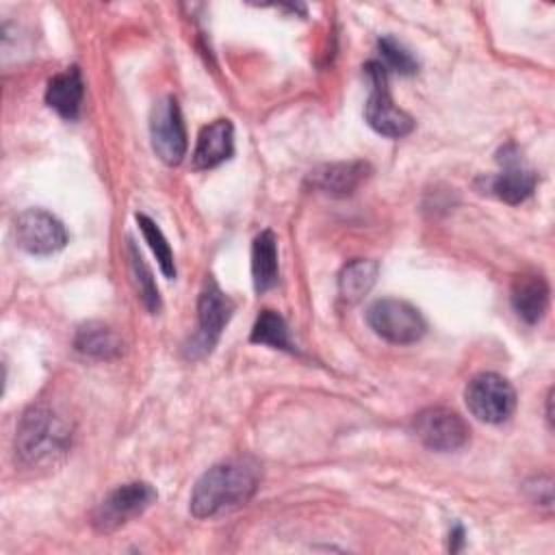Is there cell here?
Returning <instances> with one entry per match:
<instances>
[{
  "label": "cell",
  "mask_w": 555,
  "mask_h": 555,
  "mask_svg": "<svg viewBox=\"0 0 555 555\" xmlns=\"http://www.w3.org/2000/svg\"><path fill=\"white\" fill-rule=\"evenodd\" d=\"M260 481V468L251 457H230L210 466L191 492L189 509L195 518H212L247 503Z\"/></svg>",
  "instance_id": "6da1fadb"
},
{
  "label": "cell",
  "mask_w": 555,
  "mask_h": 555,
  "mask_svg": "<svg viewBox=\"0 0 555 555\" xmlns=\"http://www.w3.org/2000/svg\"><path fill=\"white\" fill-rule=\"evenodd\" d=\"M69 447V427L46 405H33L22 414L15 434V453L24 464L37 466L63 455Z\"/></svg>",
  "instance_id": "7a4b0ae2"
},
{
  "label": "cell",
  "mask_w": 555,
  "mask_h": 555,
  "mask_svg": "<svg viewBox=\"0 0 555 555\" xmlns=\"http://www.w3.org/2000/svg\"><path fill=\"white\" fill-rule=\"evenodd\" d=\"M364 74L371 82V93L364 106L366 124L375 132L390 139L410 134L414 128V119L392 102L388 91V69L379 61H369L364 65Z\"/></svg>",
  "instance_id": "3957f363"
},
{
  "label": "cell",
  "mask_w": 555,
  "mask_h": 555,
  "mask_svg": "<svg viewBox=\"0 0 555 555\" xmlns=\"http://www.w3.org/2000/svg\"><path fill=\"white\" fill-rule=\"evenodd\" d=\"M234 312V301L219 288V284L208 278L197 299V332L184 345V353L193 360L204 358L217 345L223 327Z\"/></svg>",
  "instance_id": "277c9868"
},
{
  "label": "cell",
  "mask_w": 555,
  "mask_h": 555,
  "mask_svg": "<svg viewBox=\"0 0 555 555\" xmlns=\"http://www.w3.org/2000/svg\"><path fill=\"white\" fill-rule=\"evenodd\" d=\"M366 321L377 336L395 345L416 343L427 330L423 314L412 304L392 297L373 301L366 310Z\"/></svg>",
  "instance_id": "5b68a950"
},
{
  "label": "cell",
  "mask_w": 555,
  "mask_h": 555,
  "mask_svg": "<svg viewBox=\"0 0 555 555\" xmlns=\"http://www.w3.org/2000/svg\"><path fill=\"white\" fill-rule=\"evenodd\" d=\"M464 399L470 414L490 425L507 421L516 408V392L512 384L499 373L475 375L466 384Z\"/></svg>",
  "instance_id": "8992f818"
},
{
  "label": "cell",
  "mask_w": 555,
  "mask_h": 555,
  "mask_svg": "<svg viewBox=\"0 0 555 555\" xmlns=\"http://www.w3.org/2000/svg\"><path fill=\"white\" fill-rule=\"evenodd\" d=\"M156 501V490L145 481H132L111 490L91 514V525L98 531H115L132 518L141 516Z\"/></svg>",
  "instance_id": "52a82bcc"
},
{
  "label": "cell",
  "mask_w": 555,
  "mask_h": 555,
  "mask_svg": "<svg viewBox=\"0 0 555 555\" xmlns=\"http://www.w3.org/2000/svg\"><path fill=\"white\" fill-rule=\"evenodd\" d=\"M412 429L427 449L440 453L462 449L470 436L466 421L457 412L440 405L421 410L412 421Z\"/></svg>",
  "instance_id": "ba28073f"
},
{
  "label": "cell",
  "mask_w": 555,
  "mask_h": 555,
  "mask_svg": "<svg viewBox=\"0 0 555 555\" xmlns=\"http://www.w3.org/2000/svg\"><path fill=\"white\" fill-rule=\"evenodd\" d=\"M150 137L156 156L165 165H178L186 154V130L178 100L167 95L152 108Z\"/></svg>",
  "instance_id": "9c48e42d"
},
{
  "label": "cell",
  "mask_w": 555,
  "mask_h": 555,
  "mask_svg": "<svg viewBox=\"0 0 555 555\" xmlns=\"http://www.w3.org/2000/svg\"><path fill=\"white\" fill-rule=\"evenodd\" d=\"M15 241L28 254L48 256L65 247L67 230L52 212L28 208L15 219Z\"/></svg>",
  "instance_id": "30bf717a"
},
{
  "label": "cell",
  "mask_w": 555,
  "mask_h": 555,
  "mask_svg": "<svg viewBox=\"0 0 555 555\" xmlns=\"http://www.w3.org/2000/svg\"><path fill=\"white\" fill-rule=\"evenodd\" d=\"M499 163L501 171L488 180V191L507 204L525 202L535 189L538 173L520 160L514 145L499 152Z\"/></svg>",
  "instance_id": "8fae6325"
},
{
  "label": "cell",
  "mask_w": 555,
  "mask_h": 555,
  "mask_svg": "<svg viewBox=\"0 0 555 555\" xmlns=\"http://www.w3.org/2000/svg\"><path fill=\"white\" fill-rule=\"evenodd\" d=\"M234 152V126L230 119H215L199 130L195 150H193V167L210 169L228 160Z\"/></svg>",
  "instance_id": "7c38bea8"
},
{
  "label": "cell",
  "mask_w": 555,
  "mask_h": 555,
  "mask_svg": "<svg viewBox=\"0 0 555 555\" xmlns=\"http://www.w3.org/2000/svg\"><path fill=\"white\" fill-rule=\"evenodd\" d=\"M509 299L516 314L525 323L533 325L548 308V284L540 273H520L512 284Z\"/></svg>",
  "instance_id": "4fadbf2b"
},
{
  "label": "cell",
  "mask_w": 555,
  "mask_h": 555,
  "mask_svg": "<svg viewBox=\"0 0 555 555\" xmlns=\"http://www.w3.org/2000/svg\"><path fill=\"white\" fill-rule=\"evenodd\" d=\"M369 171L371 167L362 160L332 163L314 169L310 182L330 195H349L369 178Z\"/></svg>",
  "instance_id": "5bb4252c"
},
{
  "label": "cell",
  "mask_w": 555,
  "mask_h": 555,
  "mask_svg": "<svg viewBox=\"0 0 555 555\" xmlns=\"http://www.w3.org/2000/svg\"><path fill=\"white\" fill-rule=\"evenodd\" d=\"M82 76L76 65L67 67L65 72L50 78L46 89V102L50 108H54L65 119H76L82 104Z\"/></svg>",
  "instance_id": "9a60e30c"
},
{
  "label": "cell",
  "mask_w": 555,
  "mask_h": 555,
  "mask_svg": "<svg viewBox=\"0 0 555 555\" xmlns=\"http://www.w3.org/2000/svg\"><path fill=\"white\" fill-rule=\"evenodd\" d=\"M278 241L271 230L260 232L251 245V278L256 293H264L278 284Z\"/></svg>",
  "instance_id": "2e32d148"
},
{
  "label": "cell",
  "mask_w": 555,
  "mask_h": 555,
  "mask_svg": "<svg viewBox=\"0 0 555 555\" xmlns=\"http://www.w3.org/2000/svg\"><path fill=\"white\" fill-rule=\"evenodd\" d=\"M74 347L82 356H89L95 360H113L124 351L121 338L102 323H87L78 327L74 336Z\"/></svg>",
  "instance_id": "e0dca14e"
},
{
  "label": "cell",
  "mask_w": 555,
  "mask_h": 555,
  "mask_svg": "<svg viewBox=\"0 0 555 555\" xmlns=\"http://www.w3.org/2000/svg\"><path fill=\"white\" fill-rule=\"evenodd\" d=\"M379 273L377 260L356 258L347 262L338 273V293L347 304L360 301L375 284Z\"/></svg>",
  "instance_id": "ac0fdd59"
},
{
  "label": "cell",
  "mask_w": 555,
  "mask_h": 555,
  "mask_svg": "<svg viewBox=\"0 0 555 555\" xmlns=\"http://www.w3.org/2000/svg\"><path fill=\"white\" fill-rule=\"evenodd\" d=\"M251 343L258 345H267L273 349H284V351H293V343L288 338V325L284 321V317L275 310H262L251 327Z\"/></svg>",
  "instance_id": "d6986e66"
},
{
  "label": "cell",
  "mask_w": 555,
  "mask_h": 555,
  "mask_svg": "<svg viewBox=\"0 0 555 555\" xmlns=\"http://www.w3.org/2000/svg\"><path fill=\"white\" fill-rule=\"evenodd\" d=\"M128 258H130V271H132V280L137 284L139 297L143 301V306L156 314L160 310V295H158V286L152 278V271L147 269V264L143 262L137 245L132 243V238H128Z\"/></svg>",
  "instance_id": "ffe728a7"
},
{
  "label": "cell",
  "mask_w": 555,
  "mask_h": 555,
  "mask_svg": "<svg viewBox=\"0 0 555 555\" xmlns=\"http://www.w3.org/2000/svg\"><path fill=\"white\" fill-rule=\"evenodd\" d=\"M137 223L150 245V249L154 251L156 260H158V267L163 271L165 278H176V262H173V251L165 238V234L160 232V228L143 212H137Z\"/></svg>",
  "instance_id": "44dd1931"
},
{
  "label": "cell",
  "mask_w": 555,
  "mask_h": 555,
  "mask_svg": "<svg viewBox=\"0 0 555 555\" xmlns=\"http://www.w3.org/2000/svg\"><path fill=\"white\" fill-rule=\"evenodd\" d=\"M377 48H379V54L384 59V67H390L392 72L397 74H414L418 69V61L412 56V52H408L397 39H392L390 35L386 37H379L377 41Z\"/></svg>",
  "instance_id": "7402d4cb"
},
{
  "label": "cell",
  "mask_w": 555,
  "mask_h": 555,
  "mask_svg": "<svg viewBox=\"0 0 555 555\" xmlns=\"http://www.w3.org/2000/svg\"><path fill=\"white\" fill-rule=\"evenodd\" d=\"M462 540H464V529H462L460 525H455V529L451 531L449 548H451V551H460V546H462Z\"/></svg>",
  "instance_id": "603a6c76"
}]
</instances>
